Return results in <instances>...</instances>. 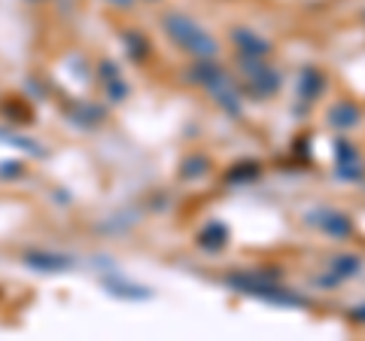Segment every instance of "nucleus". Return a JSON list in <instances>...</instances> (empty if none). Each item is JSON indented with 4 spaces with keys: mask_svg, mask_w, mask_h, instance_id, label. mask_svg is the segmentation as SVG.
<instances>
[{
    "mask_svg": "<svg viewBox=\"0 0 365 341\" xmlns=\"http://www.w3.org/2000/svg\"><path fill=\"white\" fill-rule=\"evenodd\" d=\"M107 4L119 6V9H131V6H134V0H107Z\"/></svg>",
    "mask_w": 365,
    "mask_h": 341,
    "instance_id": "6ab92c4d",
    "label": "nucleus"
},
{
    "mask_svg": "<svg viewBox=\"0 0 365 341\" xmlns=\"http://www.w3.org/2000/svg\"><path fill=\"white\" fill-rule=\"evenodd\" d=\"M326 88H329V79H326V73L319 71V67L307 64V67H302V71H299V83H295V98H299L304 107H311L314 101L323 98V95H326Z\"/></svg>",
    "mask_w": 365,
    "mask_h": 341,
    "instance_id": "0eeeda50",
    "label": "nucleus"
},
{
    "mask_svg": "<svg viewBox=\"0 0 365 341\" xmlns=\"http://www.w3.org/2000/svg\"><path fill=\"white\" fill-rule=\"evenodd\" d=\"M347 314H350V320L356 323V326H365V302H362V305H353Z\"/></svg>",
    "mask_w": 365,
    "mask_h": 341,
    "instance_id": "a211bd4d",
    "label": "nucleus"
},
{
    "mask_svg": "<svg viewBox=\"0 0 365 341\" xmlns=\"http://www.w3.org/2000/svg\"><path fill=\"white\" fill-rule=\"evenodd\" d=\"M326 122L332 125L335 131H350V128H356V125L362 122V107L356 104V101H350V98H341V101H335V104H329Z\"/></svg>",
    "mask_w": 365,
    "mask_h": 341,
    "instance_id": "1a4fd4ad",
    "label": "nucleus"
},
{
    "mask_svg": "<svg viewBox=\"0 0 365 341\" xmlns=\"http://www.w3.org/2000/svg\"><path fill=\"white\" fill-rule=\"evenodd\" d=\"M307 225H314V229H319L323 235L335 238V241H347V238L356 232V225H353V217L344 210H335V208H317L307 213Z\"/></svg>",
    "mask_w": 365,
    "mask_h": 341,
    "instance_id": "39448f33",
    "label": "nucleus"
},
{
    "mask_svg": "<svg viewBox=\"0 0 365 341\" xmlns=\"http://www.w3.org/2000/svg\"><path fill=\"white\" fill-rule=\"evenodd\" d=\"M295 156H304L311 162V134H299L295 138Z\"/></svg>",
    "mask_w": 365,
    "mask_h": 341,
    "instance_id": "f3484780",
    "label": "nucleus"
},
{
    "mask_svg": "<svg viewBox=\"0 0 365 341\" xmlns=\"http://www.w3.org/2000/svg\"><path fill=\"white\" fill-rule=\"evenodd\" d=\"M182 79H186L189 86L204 88L228 119H244V92L222 64H216L213 58H195V64L186 67Z\"/></svg>",
    "mask_w": 365,
    "mask_h": 341,
    "instance_id": "f03ea898",
    "label": "nucleus"
},
{
    "mask_svg": "<svg viewBox=\"0 0 365 341\" xmlns=\"http://www.w3.org/2000/svg\"><path fill=\"white\" fill-rule=\"evenodd\" d=\"M225 287L277 308H311V299L283 287V268H247L225 275Z\"/></svg>",
    "mask_w": 365,
    "mask_h": 341,
    "instance_id": "f257e3e1",
    "label": "nucleus"
},
{
    "mask_svg": "<svg viewBox=\"0 0 365 341\" xmlns=\"http://www.w3.org/2000/svg\"><path fill=\"white\" fill-rule=\"evenodd\" d=\"M162 31L177 49L192 55V58H216L220 55V43H216L213 34H207L195 19L182 13H168L162 19Z\"/></svg>",
    "mask_w": 365,
    "mask_h": 341,
    "instance_id": "7ed1b4c3",
    "label": "nucleus"
},
{
    "mask_svg": "<svg viewBox=\"0 0 365 341\" xmlns=\"http://www.w3.org/2000/svg\"><path fill=\"white\" fill-rule=\"evenodd\" d=\"M237 86L253 101H271L280 92L283 76L265 58H244V55H237Z\"/></svg>",
    "mask_w": 365,
    "mask_h": 341,
    "instance_id": "20e7f679",
    "label": "nucleus"
},
{
    "mask_svg": "<svg viewBox=\"0 0 365 341\" xmlns=\"http://www.w3.org/2000/svg\"><path fill=\"white\" fill-rule=\"evenodd\" d=\"M335 177L344 180V183H359V180L365 177L362 156H359V150L347 138L335 141Z\"/></svg>",
    "mask_w": 365,
    "mask_h": 341,
    "instance_id": "423d86ee",
    "label": "nucleus"
},
{
    "mask_svg": "<svg viewBox=\"0 0 365 341\" xmlns=\"http://www.w3.org/2000/svg\"><path fill=\"white\" fill-rule=\"evenodd\" d=\"M25 263L37 271H67L73 259L71 256H61V253H43V250H34V253L25 256Z\"/></svg>",
    "mask_w": 365,
    "mask_h": 341,
    "instance_id": "4468645a",
    "label": "nucleus"
},
{
    "mask_svg": "<svg viewBox=\"0 0 365 341\" xmlns=\"http://www.w3.org/2000/svg\"><path fill=\"white\" fill-rule=\"evenodd\" d=\"M198 250H204V253H222V250L228 247V241H232V232H228V225L220 223V220H210L204 229L198 232Z\"/></svg>",
    "mask_w": 365,
    "mask_h": 341,
    "instance_id": "9d476101",
    "label": "nucleus"
},
{
    "mask_svg": "<svg viewBox=\"0 0 365 341\" xmlns=\"http://www.w3.org/2000/svg\"><path fill=\"white\" fill-rule=\"evenodd\" d=\"M359 271H362V256H356V253H341V256L329 259V275H332L338 283L356 278Z\"/></svg>",
    "mask_w": 365,
    "mask_h": 341,
    "instance_id": "f8f14e48",
    "label": "nucleus"
},
{
    "mask_svg": "<svg viewBox=\"0 0 365 341\" xmlns=\"http://www.w3.org/2000/svg\"><path fill=\"white\" fill-rule=\"evenodd\" d=\"M104 287H107L110 295H116V299H128V302L153 299V290L140 287V283H131V280H122V278H107Z\"/></svg>",
    "mask_w": 365,
    "mask_h": 341,
    "instance_id": "9b49d317",
    "label": "nucleus"
},
{
    "mask_svg": "<svg viewBox=\"0 0 365 341\" xmlns=\"http://www.w3.org/2000/svg\"><path fill=\"white\" fill-rule=\"evenodd\" d=\"M210 156H204V153H192L186 156L180 162V180H186V183H192V180H201V177H207L210 174Z\"/></svg>",
    "mask_w": 365,
    "mask_h": 341,
    "instance_id": "2eb2a0df",
    "label": "nucleus"
},
{
    "mask_svg": "<svg viewBox=\"0 0 365 341\" xmlns=\"http://www.w3.org/2000/svg\"><path fill=\"white\" fill-rule=\"evenodd\" d=\"M122 43H125V52H128V58L134 64H143L153 55V43L146 40L140 31H131V28L122 31Z\"/></svg>",
    "mask_w": 365,
    "mask_h": 341,
    "instance_id": "ddd939ff",
    "label": "nucleus"
},
{
    "mask_svg": "<svg viewBox=\"0 0 365 341\" xmlns=\"http://www.w3.org/2000/svg\"><path fill=\"white\" fill-rule=\"evenodd\" d=\"M232 43H235V52L244 55V58H268L274 52L271 40H265L262 34H256L253 28H232Z\"/></svg>",
    "mask_w": 365,
    "mask_h": 341,
    "instance_id": "6e6552de",
    "label": "nucleus"
},
{
    "mask_svg": "<svg viewBox=\"0 0 365 341\" xmlns=\"http://www.w3.org/2000/svg\"><path fill=\"white\" fill-rule=\"evenodd\" d=\"M262 177V165L256 162V158H244V162H237L232 170L225 174V183L232 186H241V183H256V180Z\"/></svg>",
    "mask_w": 365,
    "mask_h": 341,
    "instance_id": "dca6fc26",
    "label": "nucleus"
}]
</instances>
